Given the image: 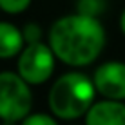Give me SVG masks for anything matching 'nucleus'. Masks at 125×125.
I'll return each mask as SVG.
<instances>
[{
    "label": "nucleus",
    "mask_w": 125,
    "mask_h": 125,
    "mask_svg": "<svg viewBox=\"0 0 125 125\" xmlns=\"http://www.w3.org/2000/svg\"><path fill=\"white\" fill-rule=\"evenodd\" d=\"M24 33L9 22H0V58H13L24 49Z\"/></svg>",
    "instance_id": "nucleus-7"
},
{
    "label": "nucleus",
    "mask_w": 125,
    "mask_h": 125,
    "mask_svg": "<svg viewBox=\"0 0 125 125\" xmlns=\"http://www.w3.org/2000/svg\"><path fill=\"white\" fill-rule=\"evenodd\" d=\"M24 40L27 42V44H34V42H42V29H40V25H36V24H27L24 27Z\"/></svg>",
    "instance_id": "nucleus-10"
},
{
    "label": "nucleus",
    "mask_w": 125,
    "mask_h": 125,
    "mask_svg": "<svg viewBox=\"0 0 125 125\" xmlns=\"http://www.w3.org/2000/svg\"><path fill=\"white\" fill-rule=\"evenodd\" d=\"M20 125H58L56 123V120L53 118V116H49V114H31L29 113L25 118L20 122Z\"/></svg>",
    "instance_id": "nucleus-9"
},
{
    "label": "nucleus",
    "mask_w": 125,
    "mask_h": 125,
    "mask_svg": "<svg viewBox=\"0 0 125 125\" xmlns=\"http://www.w3.org/2000/svg\"><path fill=\"white\" fill-rule=\"evenodd\" d=\"M54 53L51 45L42 42L27 44L20 51L18 58V74L29 85H40L51 78L54 71Z\"/></svg>",
    "instance_id": "nucleus-4"
},
{
    "label": "nucleus",
    "mask_w": 125,
    "mask_h": 125,
    "mask_svg": "<svg viewBox=\"0 0 125 125\" xmlns=\"http://www.w3.org/2000/svg\"><path fill=\"white\" fill-rule=\"evenodd\" d=\"M94 82L83 73H65L49 91V109L60 120H78L94 103Z\"/></svg>",
    "instance_id": "nucleus-2"
},
{
    "label": "nucleus",
    "mask_w": 125,
    "mask_h": 125,
    "mask_svg": "<svg viewBox=\"0 0 125 125\" xmlns=\"http://www.w3.org/2000/svg\"><path fill=\"white\" fill-rule=\"evenodd\" d=\"M96 93L109 100H125V63L105 62L93 76Z\"/></svg>",
    "instance_id": "nucleus-5"
},
{
    "label": "nucleus",
    "mask_w": 125,
    "mask_h": 125,
    "mask_svg": "<svg viewBox=\"0 0 125 125\" xmlns=\"http://www.w3.org/2000/svg\"><path fill=\"white\" fill-rule=\"evenodd\" d=\"M85 125H125V103L109 98L94 102L85 113Z\"/></svg>",
    "instance_id": "nucleus-6"
},
{
    "label": "nucleus",
    "mask_w": 125,
    "mask_h": 125,
    "mask_svg": "<svg viewBox=\"0 0 125 125\" xmlns=\"http://www.w3.org/2000/svg\"><path fill=\"white\" fill-rule=\"evenodd\" d=\"M29 4H31V0H0V9L9 15H18L27 9Z\"/></svg>",
    "instance_id": "nucleus-8"
},
{
    "label": "nucleus",
    "mask_w": 125,
    "mask_h": 125,
    "mask_svg": "<svg viewBox=\"0 0 125 125\" xmlns=\"http://www.w3.org/2000/svg\"><path fill=\"white\" fill-rule=\"evenodd\" d=\"M33 94L29 83L18 73H0V118L22 122L31 113Z\"/></svg>",
    "instance_id": "nucleus-3"
},
{
    "label": "nucleus",
    "mask_w": 125,
    "mask_h": 125,
    "mask_svg": "<svg viewBox=\"0 0 125 125\" xmlns=\"http://www.w3.org/2000/svg\"><path fill=\"white\" fill-rule=\"evenodd\" d=\"M120 27H122V33L125 34V11L122 13V16H120Z\"/></svg>",
    "instance_id": "nucleus-11"
},
{
    "label": "nucleus",
    "mask_w": 125,
    "mask_h": 125,
    "mask_svg": "<svg viewBox=\"0 0 125 125\" xmlns=\"http://www.w3.org/2000/svg\"><path fill=\"white\" fill-rule=\"evenodd\" d=\"M49 45L54 56L67 65L83 67L100 56L105 45V31L94 15H65L51 25Z\"/></svg>",
    "instance_id": "nucleus-1"
},
{
    "label": "nucleus",
    "mask_w": 125,
    "mask_h": 125,
    "mask_svg": "<svg viewBox=\"0 0 125 125\" xmlns=\"http://www.w3.org/2000/svg\"><path fill=\"white\" fill-rule=\"evenodd\" d=\"M18 122H11V120H2V125H16Z\"/></svg>",
    "instance_id": "nucleus-12"
}]
</instances>
